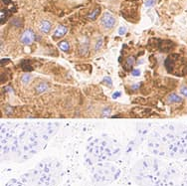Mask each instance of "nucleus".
Wrapping results in <instances>:
<instances>
[{
    "mask_svg": "<svg viewBox=\"0 0 187 186\" xmlns=\"http://www.w3.org/2000/svg\"><path fill=\"white\" fill-rule=\"evenodd\" d=\"M89 50V42H83L82 44L80 45V53L82 55H86V53H88Z\"/></svg>",
    "mask_w": 187,
    "mask_h": 186,
    "instance_id": "nucleus-11",
    "label": "nucleus"
},
{
    "mask_svg": "<svg viewBox=\"0 0 187 186\" xmlns=\"http://www.w3.org/2000/svg\"><path fill=\"white\" fill-rule=\"evenodd\" d=\"M102 26L107 30L113 29L114 26L116 25V18L110 12H105L101 18Z\"/></svg>",
    "mask_w": 187,
    "mask_h": 186,
    "instance_id": "nucleus-1",
    "label": "nucleus"
},
{
    "mask_svg": "<svg viewBox=\"0 0 187 186\" xmlns=\"http://www.w3.org/2000/svg\"><path fill=\"white\" fill-rule=\"evenodd\" d=\"M173 48H174L173 42L169 41V40H163V41L160 40L159 46H158V49H159L160 52H162V53H168V52H170Z\"/></svg>",
    "mask_w": 187,
    "mask_h": 186,
    "instance_id": "nucleus-4",
    "label": "nucleus"
},
{
    "mask_svg": "<svg viewBox=\"0 0 187 186\" xmlns=\"http://www.w3.org/2000/svg\"><path fill=\"white\" fill-rule=\"evenodd\" d=\"M102 83L105 84L108 87H111V85H113V82H111V79L110 77H105V78L102 79Z\"/></svg>",
    "mask_w": 187,
    "mask_h": 186,
    "instance_id": "nucleus-18",
    "label": "nucleus"
},
{
    "mask_svg": "<svg viewBox=\"0 0 187 186\" xmlns=\"http://www.w3.org/2000/svg\"><path fill=\"white\" fill-rule=\"evenodd\" d=\"M0 16H1V23L3 24V23H4L5 19L8 17V12H7V10H5V9H2L1 13H0Z\"/></svg>",
    "mask_w": 187,
    "mask_h": 186,
    "instance_id": "nucleus-16",
    "label": "nucleus"
},
{
    "mask_svg": "<svg viewBox=\"0 0 187 186\" xmlns=\"http://www.w3.org/2000/svg\"><path fill=\"white\" fill-rule=\"evenodd\" d=\"M135 64V58L133 57V56H129V57L126 59V65H124V68H126V69L124 70H132V68Z\"/></svg>",
    "mask_w": 187,
    "mask_h": 186,
    "instance_id": "nucleus-8",
    "label": "nucleus"
},
{
    "mask_svg": "<svg viewBox=\"0 0 187 186\" xmlns=\"http://www.w3.org/2000/svg\"><path fill=\"white\" fill-rule=\"evenodd\" d=\"M36 39V35L32 29H26L20 36V42L25 46H31Z\"/></svg>",
    "mask_w": 187,
    "mask_h": 186,
    "instance_id": "nucleus-2",
    "label": "nucleus"
},
{
    "mask_svg": "<svg viewBox=\"0 0 187 186\" xmlns=\"http://www.w3.org/2000/svg\"><path fill=\"white\" fill-rule=\"evenodd\" d=\"M31 79H32V77H31V75H29L28 73L23 74V75L21 76V82H22L23 84H28L31 81Z\"/></svg>",
    "mask_w": 187,
    "mask_h": 186,
    "instance_id": "nucleus-13",
    "label": "nucleus"
},
{
    "mask_svg": "<svg viewBox=\"0 0 187 186\" xmlns=\"http://www.w3.org/2000/svg\"><path fill=\"white\" fill-rule=\"evenodd\" d=\"M120 92H116V93H114V94L113 95V98L114 99H117V98H118V97H120Z\"/></svg>",
    "mask_w": 187,
    "mask_h": 186,
    "instance_id": "nucleus-25",
    "label": "nucleus"
},
{
    "mask_svg": "<svg viewBox=\"0 0 187 186\" xmlns=\"http://www.w3.org/2000/svg\"><path fill=\"white\" fill-rule=\"evenodd\" d=\"M142 83H138V84H133V85H132V91H138V90H139V88L141 87Z\"/></svg>",
    "mask_w": 187,
    "mask_h": 186,
    "instance_id": "nucleus-19",
    "label": "nucleus"
},
{
    "mask_svg": "<svg viewBox=\"0 0 187 186\" xmlns=\"http://www.w3.org/2000/svg\"><path fill=\"white\" fill-rule=\"evenodd\" d=\"M102 44H104V40H102V38H99L98 40H96V43L95 45V50L96 51L99 50V49L102 47Z\"/></svg>",
    "mask_w": 187,
    "mask_h": 186,
    "instance_id": "nucleus-14",
    "label": "nucleus"
},
{
    "mask_svg": "<svg viewBox=\"0 0 187 186\" xmlns=\"http://www.w3.org/2000/svg\"><path fill=\"white\" fill-rule=\"evenodd\" d=\"M52 29V24L49 20H42L39 24V30L43 34H48Z\"/></svg>",
    "mask_w": 187,
    "mask_h": 186,
    "instance_id": "nucleus-6",
    "label": "nucleus"
},
{
    "mask_svg": "<svg viewBox=\"0 0 187 186\" xmlns=\"http://www.w3.org/2000/svg\"><path fill=\"white\" fill-rule=\"evenodd\" d=\"M67 32H68V28L65 25L60 24V25H58L57 27H56L54 33H53V35H52V38H53V40L61 39L66 35Z\"/></svg>",
    "mask_w": 187,
    "mask_h": 186,
    "instance_id": "nucleus-3",
    "label": "nucleus"
},
{
    "mask_svg": "<svg viewBox=\"0 0 187 186\" xmlns=\"http://www.w3.org/2000/svg\"><path fill=\"white\" fill-rule=\"evenodd\" d=\"M132 75L133 77H138L140 75V71L138 69H132Z\"/></svg>",
    "mask_w": 187,
    "mask_h": 186,
    "instance_id": "nucleus-21",
    "label": "nucleus"
},
{
    "mask_svg": "<svg viewBox=\"0 0 187 186\" xmlns=\"http://www.w3.org/2000/svg\"><path fill=\"white\" fill-rule=\"evenodd\" d=\"M118 35H124L126 32V27H120V29H118Z\"/></svg>",
    "mask_w": 187,
    "mask_h": 186,
    "instance_id": "nucleus-22",
    "label": "nucleus"
},
{
    "mask_svg": "<svg viewBox=\"0 0 187 186\" xmlns=\"http://www.w3.org/2000/svg\"><path fill=\"white\" fill-rule=\"evenodd\" d=\"M179 92H180V94L183 96V97L187 98V86L186 85H182L181 87H180Z\"/></svg>",
    "mask_w": 187,
    "mask_h": 186,
    "instance_id": "nucleus-17",
    "label": "nucleus"
},
{
    "mask_svg": "<svg viewBox=\"0 0 187 186\" xmlns=\"http://www.w3.org/2000/svg\"><path fill=\"white\" fill-rule=\"evenodd\" d=\"M155 0H145V6L146 7H151L154 5Z\"/></svg>",
    "mask_w": 187,
    "mask_h": 186,
    "instance_id": "nucleus-20",
    "label": "nucleus"
},
{
    "mask_svg": "<svg viewBox=\"0 0 187 186\" xmlns=\"http://www.w3.org/2000/svg\"><path fill=\"white\" fill-rule=\"evenodd\" d=\"M149 60H151V62L153 63V67H154V65L156 64V59H155V57H154L153 55L150 56V57H149Z\"/></svg>",
    "mask_w": 187,
    "mask_h": 186,
    "instance_id": "nucleus-24",
    "label": "nucleus"
},
{
    "mask_svg": "<svg viewBox=\"0 0 187 186\" xmlns=\"http://www.w3.org/2000/svg\"><path fill=\"white\" fill-rule=\"evenodd\" d=\"M58 46H59V48H60L63 52H69L70 51V44L67 41L59 42Z\"/></svg>",
    "mask_w": 187,
    "mask_h": 186,
    "instance_id": "nucleus-10",
    "label": "nucleus"
},
{
    "mask_svg": "<svg viewBox=\"0 0 187 186\" xmlns=\"http://www.w3.org/2000/svg\"><path fill=\"white\" fill-rule=\"evenodd\" d=\"M99 12H101V9H99V7L98 8H96L95 10H94L91 14H89L88 15V18H90L91 20H95L96 17H98V15L99 14Z\"/></svg>",
    "mask_w": 187,
    "mask_h": 186,
    "instance_id": "nucleus-12",
    "label": "nucleus"
},
{
    "mask_svg": "<svg viewBox=\"0 0 187 186\" xmlns=\"http://www.w3.org/2000/svg\"><path fill=\"white\" fill-rule=\"evenodd\" d=\"M49 90V85L47 83H39L35 87V92L37 94H44Z\"/></svg>",
    "mask_w": 187,
    "mask_h": 186,
    "instance_id": "nucleus-7",
    "label": "nucleus"
},
{
    "mask_svg": "<svg viewBox=\"0 0 187 186\" xmlns=\"http://www.w3.org/2000/svg\"><path fill=\"white\" fill-rule=\"evenodd\" d=\"M2 1H4L5 4H8V3H10V2H11L10 0H2Z\"/></svg>",
    "mask_w": 187,
    "mask_h": 186,
    "instance_id": "nucleus-26",
    "label": "nucleus"
},
{
    "mask_svg": "<svg viewBox=\"0 0 187 186\" xmlns=\"http://www.w3.org/2000/svg\"><path fill=\"white\" fill-rule=\"evenodd\" d=\"M166 101L168 104H181L183 102V99L179 95H177L176 93H170L167 96Z\"/></svg>",
    "mask_w": 187,
    "mask_h": 186,
    "instance_id": "nucleus-5",
    "label": "nucleus"
},
{
    "mask_svg": "<svg viewBox=\"0 0 187 186\" xmlns=\"http://www.w3.org/2000/svg\"><path fill=\"white\" fill-rule=\"evenodd\" d=\"M18 20H19V19H18V18H16V19H14L13 21H12V23H13L14 25H16L17 27H20L22 23H18Z\"/></svg>",
    "mask_w": 187,
    "mask_h": 186,
    "instance_id": "nucleus-23",
    "label": "nucleus"
},
{
    "mask_svg": "<svg viewBox=\"0 0 187 186\" xmlns=\"http://www.w3.org/2000/svg\"><path fill=\"white\" fill-rule=\"evenodd\" d=\"M111 108L108 107V108H102V116H104V117H108V116H111Z\"/></svg>",
    "mask_w": 187,
    "mask_h": 186,
    "instance_id": "nucleus-15",
    "label": "nucleus"
},
{
    "mask_svg": "<svg viewBox=\"0 0 187 186\" xmlns=\"http://www.w3.org/2000/svg\"><path fill=\"white\" fill-rule=\"evenodd\" d=\"M21 68H22V70L25 71V72H31V71H33V67L31 63L28 60H24L23 62H21Z\"/></svg>",
    "mask_w": 187,
    "mask_h": 186,
    "instance_id": "nucleus-9",
    "label": "nucleus"
}]
</instances>
